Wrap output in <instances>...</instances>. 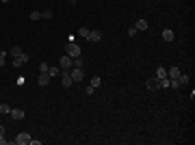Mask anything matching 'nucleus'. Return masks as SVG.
<instances>
[{"mask_svg":"<svg viewBox=\"0 0 195 145\" xmlns=\"http://www.w3.org/2000/svg\"><path fill=\"white\" fill-rule=\"evenodd\" d=\"M28 63V54L26 52H22L20 56H13V67L17 69V67H22V65H26Z\"/></svg>","mask_w":195,"mask_h":145,"instance_id":"nucleus-4","label":"nucleus"},{"mask_svg":"<svg viewBox=\"0 0 195 145\" xmlns=\"http://www.w3.org/2000/svg\"><path fill=\"white\" fill-rule=\"evenodd\" d=\"M69 74H72V80H74V82H80V80L85 78L83 67H72V72H69Z\"/></svg>","mask_w":195,"mask_h":145,"instance_id":"nucleus-5","label":"nucleus"},{"mask_svg":"<svg viewBox=\"0 0 195 145\" xmlns=\"http://www.w3.org/2000/svg\"><path fill=\"white\" fill-rule=\"evenodd\" d=\"M61 82H63V87H65V89H69V87L74 85V80H72V74H69V69H61Z\"/></svg>","mask_w":195,"mask_h":145,"instance_id":"nucleus-2","label":"nucleus"},{"mask_svg":"<svg viewBox=\"0 0 195 145\" xmlns=\"http://www.w3.org/2000/svg\"><path fill=\"white\" fill-rule=\"evenodd\" d=\"M69 2H72V4H76V2H78V0H69Z\"/></svg>","mask_w":195,"mask_h":145,"instance_id":"nucleus-30","label":"nucleus"},{"mask_svg":"<svg viewBox=\"0 0 195 145\" xmlns=\"http://www.w3.org/2000/svg\"><path fill=\"white\" fill-rule=\"evenodd\" d=\"M93 91H96V89H93V87H91V85H89V87H85V93H87V96H91V93H93Z\"/></svg>","mask_w":195,"mask_h":145,"instance_id":"nucleus-25","label":"nucleus"},{"mask_svg":"<svg viewBox=\"0 0 195 145\" xmlns=\"http://www.w3.org/2000/svg\"><path fill=\"white\" fill-rule=\"evenodd\" d=\"M65 52H67V56L76 58V56H80V46H78V44H74V41H67V46H65Z\"/></svg>","mask_w":195,"mask_h":145,"instance_id":"nucleus-1","label":"nucleus"},{"mask_svg":"<svg viewBox=\"0 0 195 145\" xmlns=\"http://www.w3.org/2000/svg\"><path fill=\"white\" fill-rule=\"evenodd\" d=\"M0 113H2V115H9V113H11V106H9V104H0Z\"/></svg>","mask_w":195,"mask_h":145,"instance_id":"nucleus-17","label":"nucleus"},{"mask_svg":"<svg viewBox=\"0 0 195 145\" xmlns=\"http://www.w3.org/2000/svg\"><path fill=\"white\" fill-rule=\"evenodd\" d=\"M59 67H61V69H72V56L63 54L61 61H59Z\"/></svg>","mask_w":195,"mask_h":145,"instance_id":"nucleus-7","label":"nucleus"},{"mask_svg":"<svg viewBox=\"0 0 195 145\" xmlns=\"http://www.w3.org/2000/svg\"><path fill=\"white\" fill-rule=\"evenodd\" d=\"M7 143V141H4V137H0V145H4Z\"/></svg>","mask_w":195,"mask_h":145,"instance_id":"nucleus-28","label":"nucleus"},{"mask_svg":"<svg viewBox=\"0 0 195 145\" xmlns=\"http://www.w3.org/2000/svg\"><path fill=\"white\" fill-rule=\"evenodd\" d=\"M41 17H44V20H52V9H46V11H41Z\"/></svg>","mask_w":195,"mask_h":145,"instance_id":"nucleus-18","label":"nucleus"},{"mask_svg":"<svg viewBox=\"0 0 195 145\" xmlns=\"http://www.w3.org/2000/svg\"><path fill=\"white\" fill-rule=\"evenodd\" d=\"M156 78H167V69L165 67H158L156 69Z\"/></svg>","mask_w":195,"mask_h":145,"instance_id":"nucleus-15","label":"nucleus"},{"mask_svg":"<svg viewBox=\"0 0 195 145\" xmlns=\"http://www.w3.org/2000/svg\"><path fill=\"white\" fill-rule=\"evenodd\" d=\"M13 143L15 145H28L31 143V134H28V132H20V134L13 139Z\"/></svg>","mask_w":195,"mask_h":145,"instance_id":"nucleus-3","label":"nucleus"},{"mask_svg":"<svg viewBox=\"0 0 195 145\" xmlns=\"http://www.w3.org/2000/svg\"><path fill=\"white\" fill-rule=\"evenodd\" d=\"M137 33H139V30H137V28H135V26H130V28H128V37H135V35H137Z\"/></svg>","mask_w":195,"mask_h":145,"instance_id":"nucleus-23","label":"nucleus"},{"mask_svg":"<svg viewBox=\"0 0 195 145\" xmlns=\"http://www.w3.org/2000/svg\"><path fill=\"white\" fill-rule=\"evenodd\" d=\"M0 137H4V128L2 126H0Z\"/></svg>","mask_w":195,"mask_h":145,"instance_id":"nucleus-27","label":"nucleus"},{"mask_svg":"<svg viewBox=\"0 0 195 145\" xmlns=\"http://www.w3.org/2000/svg\"><path fill=\"white\" fill-rule=\"evenodd\" d=\"M31 20H33V22L41 20V11H33V13H31Z\"/></svg>","mask_w":195,"mask_h":145,"instance_id":"nucleus-20","label":"nucleus"},{"mask_svg":"<svg viewBox=\"0 0 195 145\" xmlns=\"http://www.w3.org/2000/svg\"><path fill=\"white\" fill-rule=\"evenodd\" d=\"M0 2H2V4H7V2H11V0H0Z\"/></svg>","mask_w":195,"mask_h":145,"instance_id":"nucleus-29","label":"nucleus"},{"mask_svg":"<svg viewBox=\"0 0 195 145\" xmlns=\"http://www.w3.org/2000/svg\"><path fill=\"white\" fill-rule=\"evenodd\" d=\"M100 85H102V78H100V76H93V78H91V87L96 89V87H100Z\"/></svg>","mask_w":195,"mask_h":145,"instance_id":"nucleus-16","label":"nucleus"},{"mask_svg":"<svg viewBox=\"0 0 195 145\" xmlns=\"http://www.w3.org/2000/svg\"><path fill=\"white\" fill-rule=\"evenodd\" d=\"M4 54H7V52H0V67L4 65Z\"/></svg>","mask_w":195,"mask_h":145,"instance_id":"nucleus-26","label":"nucleus"},{"mask_svg":"<svg viewBox=\"0 0 195 145\" xmlns=\"http://www.w3.org/2000/svg\"><path fill=\"white\" fill-rule=\"evenodd\" d=\"M163 39H165V41H174V30H171V28H165V30H163Z\"/></svg>","mask_w":195,"mask_h":145,"instance_id":"nucleus-12","label":"nucleus"},{"mask_svg":"<svg viewBox=\"0 0 195 145\" xmlns=\"http://www.w3.org/2000/svg\"><path fill=\"white\" fill-rule=\"evenodd\" d=\"M180 74H182V69H180V67H171V69H167V78H169V80L178 78Z\"/></svg>","mask_w":195,"mask_h":145,"instance_id":"nucleus-9","label":"nucleus"},{"mask_svg":"<svg viewBox=\"0 0 195 145\" xmlns=\"http://www.w3.org/2000/svg\"><path fill=\"white\" fill-rule=\"evenodd\" d=\"M100 39H102L100 30H89V41H100Z\"/></svg>","mask_w":195,"mask_h":145,"instance_id":"nucleus-11","label":"nucleus"},{"mask_svg":"<svg viewBox=\"0 0 195 145\" xmlns=\"http://www.w3.org/2000/svg\"><path fill=\"white\" fill-rule=\"evenodd\" d=\"M178 85H180V87H187V85H189V76H187V74H180V76H178Z\"/></svg>","mask_w":195,"mask_h":145,"instance_id":"nucleus-13","label":"nucleus"},{"mask_svg":"<svg viewBox=\"0 0 195 145\" xmlns=\"http://www.w3.org/2000/svg\"><path fill=\"white\" fill-rule=\"evenodd\" d=\"M135 28H137V30H147V28H150V24H147V20H143V17H141V20H137Z\"/></svg>","mask_w":195,"mask_h":145,"instance_id":"nucleus-10","label":"nucleus"},{"mask_svg":"<svg viewBox=\"0 0 195 145\" xmlns=\"http://www.w3.org/2000/svg\"><path fill=\"white\" fill-rule=\"evenodd\" d=\"M22 52H24V50L20 48V46H13V48H11V54H13V56H20Z\"/></svg>","mask_w":195,"mask_h":145,"instance_id":"nucleus-19","label":"nucleus"},{"mask_svg":"<svg viewBox=\"0 0 195 145\" xmlns=\"http://www.w3.org/2000/svg\"><path fill=\"white\" fill-rule=\"evenodd\" d=\"M48 74H50V78H54L56 74H61V69H56V67H52V69H48Z\"/></svg>","mask_w":195,"mask_h":145,"instance_id":"nucleus-22","label":"nucleus"},{"mask_svg":"<svg viewBox=\"0 0 195 145\" xmlns=\"http://www.w3.org/2000/svg\"><path fill=\"white\" fill-rule=\"evenodd\" d=\"M50 80H52V78H50L48 72H41V74H39V78H37V85H39V87H48Z\"/></svg>","mask_w":195,"mask_h":145,"instance_id":"nucleus-6","label":"nucleus"},{"mask_svg":"<svg viewBox=\"0 0 195 145\" xmlns=\"http://www.w3.org/2000/svg\"><path fill=\"white\" fill-rule=\"evenodd\" d=\"M78 35H80V37H85V39H89V30H87V28H80V30H78Z\"/></svg>","mask_w":195,"mask_h":145,"instance_id":"nucleus-21","label":"nucleus"},{"mask_svg":"<svg viewBox=\"0 0 195 145\" xmlns=\"http://www.w3.org/2000/svg\"><path fill=\"white\" fill-rule=\"evenodd\" d=\"M9 115H11L15 121H20V119H24V115H26V113H24L22 108H11V113H9Z\"/></svg>","mask_w":195,"mask_h":145,"instance_id":"nucleus-8","label":"nucleus"},{"mask_svg":"<svg viewBox=\"0 0 195 145\" xmlns=\"http://www.w3.org/2000/svg\"><path fill=\"white\" fill-rule=\"evenodd\" d=\"M145 85H147V89H152V91H154V89H158V78H150Z\"/></svg>","mask_w":195,"mask_h":145,"instance_id":"nucleus-14","label":"nucleus"},{"mask_svg":"<svg viewBox=\"0 0 195 145\" xmlns=\"http://www.w3.org/2000/svg\"><path fill=\"white\" fill-rule=\"evenodd\" d=\"M48 69H50L48 63H41V65H39V72H48Z\"/></svg>","mask_w":195,"mask_h":145,"instance_id":"nucleus-24","label":"nucleus"}]
</instances>
